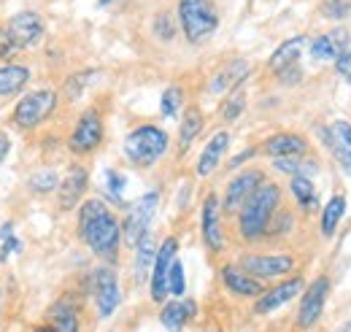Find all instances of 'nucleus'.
<instances>
[{
    "label": "nucleus",
    "mask_w": 351,
    "mask_h": 332,
    "mask_svg": "<svg viewBox=\"0 0 351 332\" xmlns=\"http://www.w3.org/2000/svg\"><path fill=\"white\" fill-rule=\"evenodd\" d=\"M238 265L260 281H273V278L292 276L298 268V259L292 254H243Z\"/></svg>",
    "instance_id": "1a4fd4ad"
},
{
    "label": "nucleus",
    "mask_w": 351,
    "mask_h": 332,
    "mask_svg": "<svg viewBox=\"0 0 351 332\" xmlns=\"http://www.w3.org/2000/svg\"><path fill=\"white\" fill-rule=\"evenodd\" d=\"M79 235L97 259L106 265L117 262L122 249V222L103 200L89 198L79 206Z\"/></svg>",
    "instance_id": "f257e3e1"
},
{
    "label": "nucleus",
    "mask_w": 351,
    "mask_h": 332,
    "mask_svg": "<svg viewBox=\"0 0 351 332\" xmlns=\"http://www.w3.org/2000/svg\"><path fill=\"white\" fill-rule=\"evenodd\" d=\"M30 68L27 65H16V62H5L0 65V97H11L16 92H22L30 82Z\"/></svg>",
    "instance_id": "cd10ccee"
},
{
    "label": "nucleus",
    "mask_w": 351,
    "mask_h": 332,
    "mask_svg": "<svg viewBox=\"0 0 351 332\" xmlns=\"http://www.w3.org/2000/svg\"><path fill=\"white\" fill-rule=\"evenodd\" d=\"M171 146V135L157 125H138L125 135L122 154L125 160L135 167H152L157 165Z\"/></svg>",
    "instance_id": "7ed1b4c3"
},
{
    "label": "nucleus",
    "mask_w": 351,
    "mask_h": 332,
    "mask_svg": "<svg viewBox=\"0 0 351 332\" xmlns=\"http://www.w3.org/2000/svg\"><path fill=\"white\" fill-rule=\"evenodd\" d=\"M319 14L324 19H346L351 14L349 0H322L319 3Z\"/></svg>",
    "instance_id": "e433bc0d"
},
{
    "label": "nucleus",
    "mask_w": 351,
    "mask_h": 332,
    "mask_svg": "<svg viewBox=\"0 0 351 332\" xmlns=\"http://www.w3.org/2000/svg\"><path fill=\"white\" fill-rule=\"evenodd\" d=\"M243 108H246V92H243V86H238L235 92H230V95L224 97L219 114L224 122H235V119L243 114Z\"/></svg>",
    "instance_id": "2f4dec72"
},
{
    "label": "nucleus",
    "mask_w": 351,
    "mask_h": 332,
    "mask_svg": "<svg viewBox=\"0 0 351 332\" xmlns=\"http://www.w3.org/2000/svg\"><path fill=\"white\" fill-rule=\"evenodd\" d=\"M335 332H351V319H346V322H343Z\"/></svg>",
    "instance_id": "c03bdc74"
},
{
    "label": "nucleus",
    "mask_w": 351,
    "mask_h": 332,
    "mask_svg": "<svg viewBox=\"0 0 351 332\" xmlns=\"http://www.w3.org/2000/svg\"><path fill=\"white\" fill-rule=\"evenodd\" d=\"M289 195L295 198L298 208L303 211H316L319 208V195H316V187L308 176H292L289 178Z\"/></svg>",
    "instance_id": "c756f323"
},
{
    "label": "nucleus",
    "mask_w": 351,
    "mask_h": 332,
    "mask_svg": "<svg viewBox=\"0 0 351 332\" xmlns=\"http://www.w3.org/2000/svg\"><path fill=\"white\" fill-rule=\"evenodd\" d=\"M154 33H157V38H162V41H173L176 38V25L173 19H171V14H157V19H154Z\"/></svg>",
    "instance_id": "58836bf2"
},
{
    "label": "nucleus",
    "mask_w": 351,
    "mask_h": 332,
    "mask_svg": "<svg viewBox=\"0 0 351 332\" xmlns=\"http://www.w3.org/2000/svg\"><path fill=\"white\" fill-rule=\"evenodd\" d=\"M322 143L330 149L332 160L343 173H351V122L349 119H335L327 127H319Z\"/></svg>",
    "instance_id": "dca6fc26"
},
{
    "label": "nucleus",
    "mask_w": 351,
    "mask_h": 332,
    "mask_svg": "<svg viewBox=\"0 0 351 332\" xmlns=\"http://www.w3.org/2000/svg\"><path fill=\"white\" fill-rule=\"evenodd\" d=\"M89 189V173L87 167L82 165H71L68 173L60 178V187H57V203L62 211H73L84 203V195Z\"/></svg>",
    "instance_id": "f3484780"
},
{
    "label": "nucleus",
    "mask_w": 351,
    "mask_h": 332,
    "mask_svg": "<svg viewBox=\"0 0 351 332\" xmlns=\"http://www.w3.org/2000/svg\"><path fill=\"white\" fill-rule=\"evenodd\" d=\"M14 54H19V51H16V46L11 43V38L5 36V27L0 25V60H5V62H8Z\"/></svg>",
    "instance_id": "79ce46f5"
},
{
    "label": "nucleus",
    "mask_w": 351,
    "mask_h": 332,
    "mask_svg": "<svg viewBox=\"0 0 351 332\" xmlns=\"http://www.w3.org/2000/svg\"><path fill=\"white\" fill-rule=\"evenodd\" d=\"M33 332H54V330H51L49 324H38V327H36V330H33Z\"/></svg>",
    "instance_id": "a18cd8bd"
},
{
    "label": "nucleus",
    "mask_w": 351,
    "mask_h": 332,
    "mask_svg": "<svg viewBox=\"0 0 351 332\" xmlns=\"http://www.w3.org/2000/svg\"><path fill=\"white\" fill-rule=\"evenodd\" d=\"M306 43H308V36L287 38V41L270 54V60H267V71H270L273 76H281V73H287L289 68H295V65L300 62V57H303Z\"/></svg>",
    "instance_id": "4be33fe9"
},
{
    "label": "nucleus",
    "mask_w": 351,
    "mask_h": 332,
    "mask_svg": "<svg viewBox=\"0 0 351 332\" xmlns=\"http://www.w3.org/2000/svg\"><path fill=\"white\" fill-rule=\"evenodd\" d=\"M27 187H30L36 195H49L51 189L60 187V176L46 167V170H38V173H33V176L27 178Z\"/></svg>",
    "instance_id": "473e14b6"
},
{
    "label": "nucleus",
    "mask_w": 351,
    "mask_h": 332,
    "mask_svg": "<svg viewBox=\"0 0 351 332\" xmlns=\"http://www.w3.org/2000/svg\"><path fill=\"white\" fill-rule=\"evenodd\" d=\"M349 3H351V0H349Z\"/></svg>",
    "instance_id": "de8ad7c7"
},
{
    "label": "nucleus",
    "mask_w": 351,
    "mask_h": 332,
    "mask_svg": "<svg viewBox=\"0 0 351 332\" xmlns=\"http://www.w3.org/2000/svg\"><path fill=\"white\" fill-rule=\"evenodd\" d=\"M273 167L276 170H281V173H287L289 178L292 176H313V173H319V163L313 160V157H287V160H273Z\"/></svg>",
    "instance_id": "7c9ffc66"
},
{
    "label": "nucleus",
    "mask_w": 351,
    "mask_h": 332,
    "mask_svg": "<svg viewBox=\"0 0 351 332\" xmlns=\"http://www.w3.org/2000/svg\"><path fill=\"white\" fill-rule=\"evenodd\" d=\"M303 289H306V278H303V276H289V278L278 281L276 287L265 289L263 294L254 300V313H257V316H267V313L284 308L287 303H292L298 294H303Z\"/></svg>",
    "instance_id": "2eb2a0df"
},
{
    "label": "nucleus",
    "mask_w": 351,
    "mask_h": 332,
    "mask_svg": "<svg viewBox=\"0 0 351 332\" xmlns=\"http://www.w3.org/2000/svg\"><path fill=\"white\" fill-rule=\"evenodd\" d=\"M106 178H108V189H111V195L117 198V203H119V206H125V203H122L125 176H122V173H117V170H106Z\"/></svg>",
    "instance_id": "ea45409f"
},
{
    "label": "nucleus",
    "mask_w": 351,
    "mask_h": 332,
    "mask_svg": "<svg viewBox=\"0 0 351 332\" xmlns=\"http://www.w3.org/2000/svg\"><path fill=\"white\" fill-rule=\"evenodd\" d=\"M219 278L221 284H224V289L230 292V294H235V297H243V300H257L265 292L263 281L254 278V276H249L238 262H227L221 268Z\"/></svg>",
    "instance_id": "6ab92c4d"
},
{
    "label": "nucleus",
    "mask_w": 351,
    "mask_h": 332,
    "mask_svg": "<svg viewBox=\"0 0 351 332\" xmlns=\"http://www.w3.org/2000/svg\"><path fill=\"white\" fill-rule=\"evenodd\" d=\"M5 36L11 38V43L16 46V51H25V49H33L36 43L44 38V19L36 14V11H19L14 14L5 25Z\"/></svg>",
    "instance_id": "ddd939ff"
},
{
    "label": "nucleus",
    "mask_w": 351,
    "mask_h": 332,
    "mask_svg": "<svg viewBox=\"0 0 351 332\" xmlns=\"http://www.w3.org/2000/svg\"><path fill=\"white\" fill-rule=\"evenodd\" d=\"M8 152H11V138L5 132H0V163L8 157Z\"/></svg>",
    "instance_id": "37998d69"
},
{
    "label": "nucleus",
    "mask_w": 351,
    "mask_h": 332,
    "mask_svg": "<svg viewBox=\"0 0 351 332\" xmlns=\"http://www.w3.org/2000/svg\"><path fill=\"white\" fill-rule=\"evenodd\" d=\"M278 208H281V187L276 181L265 178L263 184L257 187V192L238 211V233H241V238L249 241V244L265 238V233H267L273 216L278 213Z\"/></svg>",
    "instance_id": "f03ea898"
},
{
    "label": "nucleus",
    "mask_w": 351,
    "mask_h": 332,
    "mask_svg": "<svg viewBox=\"0 0 351 332\" xmlns=\"http://www.w3.org/2000/svg\"><path fill=\"white\" fill-rule=\"evenodd\" d=\"M200 235L211 254H221L227 249V238H224V227H221V200L214 192L206 195L203 208H200Z\"/></svg>",
    "instance_id": "4468645a"
},
{
    "label": "nucleus",
    "mask_w": 351,
    "mask_h": 332,
    "mask_svg": "<svg viewBox=\"0 0 351 332\" xmlns=\"http://www.w3.org/2000/svg\"><path fill=\"white\" fill-rule=\"evenodd\" d=\"M343 216H346V195H343V192H335V195L324 203L322 216H319V230H322V235H324V238H332V235L338 233Z\"/></svg>",
    "instance_id": "bb28decb"
},
{
    "label": "nucleus",
    "mask_w": 351,
    "mask_h": 332,
    "mask_svg": "<svg viewBox=\"0 0 351 332\" xmlns=\"http://www.w3.org/2000/svg\"><path fill=\"white\" fill-rule=\"evenodd\" d=\"M186 292V276H184V265L181 259L176 257L173 265H171V276H168V294H173L176 300H181Z\"/></svg>",
    "instance_id": "c9c22d12"
},
{
    "label": "nucleus",
    "mask_w": 351,
    "mask_h": 332,
    "mask_svg": "<svg viewBox=\"0 0 351 332\" xmlns=\"http://www.w3.org/2000/svg\"><path fill=\"white\" fill-rule=\"evenodd\" d=\"M178 27L189 43L208 41L219 27V11L214 0H178Z\"/></svg>",
    "instance_id": "20e7f679"
},
{
    "label": "nucleus",
    "mask_w": 351,
    "mask_h": 332,
    "mask_svg": "<svg viewBox=\"0 0 351 332\" xmlns=\"http://www.w3.org/2000/svg\"><path fill=\"white\" fill-rule=\"evenodd\" d=\"M154 257H157V246H154V235L146 233L138 244H135V262H132V276L135 284H146L154 268Z\"/></svg>",
    "instance_id": "a878e982"
},
{
    "label": "nucleus",
    "mask_w": 351,
    "mask_h": 332,
    "mask_svg": "<svg viewBox=\"0 0 351 332\" xmlns=\"http://www.w3.org/2000/svg\"><path fill=\"white\" fill-rule=\"evenodd\" d=\"M227 149H230V132H227V130L214 132L211 141H208V143L203 146V152H200V160H197V167H195L197 176H200V178H208V176L221 165Z\"/></svg>",
    "instance_id": "5701e85b"
},
{
    "label": "nucleus",
    "mask_w": 351,
    "mask_h": 332,
    "mask_svg": "<svg viewBox=\"0 0 351 332\" xmlns=\"http://www.w3.org/2000/svg\"><path fill=\"white\" fill-rule=\"evenodd\" d=\"M108 3H111V0H100V5H108Z\"/></svg>",
    "instance_id": "49530a36"
},
{
    "label": "nucleus",
    "mask_w": 351,
    "mask_h": 332,
    "mask_svg": "<svg viewBox=\"0 0 351 332\" xmlns=\"http://www.w3.org/2000/svg\"><path fill=\"white\" fill-rule=\"evenodd\" d=\"M335 73L351 86V49H346V51L335 60Z\"/></svg>",
    "instance_id": "a19ab883"
},
{
    "label": "nucleus",
    "mask_w": 351,
    "mask_h": 332,
    "mask_svg": "<svg viewBox=\"0 0 351 332\" xmlns=\"http://www.w3.org/2000/svg\"><path fill=\"white\" fill-rule=\"evenodd\" d=\"M95 73H97V71H79V73H73V76L65 82V86H62L65 97H68V100H76V97H82L84 86H87L92 79H95Z\"/></svg>",
    "instance_id": "f704fd0d"
},
{
    "label": "nucleus",
    "mask_w": 351,
    "mask_h": 332,
    "mask_svg": "<svg viewBox=\"0 0 351 332\" xmlns=\"http://www.w3.org/2000/svg\"><path fill=\"white\" fill-rule=\"evenodd\" d=\"M249 73H252V62L235 57V60H230L224 68H219V71L214 73V79H211V92L227 97L230 92H235L238 86H243V82L249 79Z\"/></svg>",
    "instance_id": "412c9836"
},
{
    "label": "nucleus",
    "mask_w": 351,
    "mask_h": 332,
    "mask_svg": "<svg viewBox=\"0 0 351 332\" xmlns=\"http://www.w3.org/2000/svg\"><path fill=\"white\" fill-rule=\"evenodd\" d=\"M60 103V92L57 89H33L27 95L19 97V103L14 106V125L19 130H36L44 122H49L57 111Z\"/></svg>",
    "instance_id": "39448f33"
},
{
    "label": "nucleus",
    "mask_w": 351,
    "mask_h": 332,
    "mask_svg": "<svg viewBox=\"0 0 351 332\" xmlns=\"http://www.w3.org/2000/svg\"><path fill=\"white\" fill-rule=\"evenodd\" d=\"M349 41H351L349 30L335 27V30H327V33L316 36L311 41V46H308V51H311V57L316 62H335L349 49Z\"/></svg>",
    "instance_id": "aec40b11"
},
{
    "label": "nucleus",
    "mask_w": 351,
    "mask_h": 332,
    "mask_svg": "<svg viewBox=\"0 0 351 332\" xmlns=\"http://www.w3.org/2000/svg\"><path fill=\"white\" fill-rule=\"evenodd\" d=\"M0 238H3V249H0V259L5 262L14 251H22V244L14 238V224L11 222H5L3 227H0Z\"/></svg>",
    "instance_id": "4c0bfd02"
},
{
    "label": "nucleus",
    "mask_w": 351,
    "mask_h": 332,
    "mask_svg": "<svg viewBox=\"0 0 351 332\" xmlns=\"http://www.w3.org/2000/svg\"><path fill=\"white\" fill-rule=\"evenodd\" d=\"M106 138V125H103V117L97 108H87L82 111V117L76 119V125L71 130V138H68V149L79 157H87L92 152L100 149Z\"/></svg>",
    "instance_id": "423d86ee"
},
{
    "label": "nucleus",
    "mask_w": 351,
    "mask_h": 332,
    "mask_svg": "<svg viewBox=\"0 0 351 332\" xmlns=\"http://www.w3.org/2000/svg\"><path fill=\"white\" fill-rule=\"evenodd\" d=\"M203 125H206L203 111H200L197 106H189V108L184 111V117H181V125H178V152H181V154H184V152L195 143V138L203 132Z\"/></svg>",
    "instance_id": "c85d7f7f"
},
{
    "label": "nucleus",
    "mask_w": 351,
    "mask_h": 332,
    "mask_svg": "<svg viewBox=\"0 0 351 332\" xmlns=\"http://www.w3.org/2000/svg\"><path fill=\"white\" fill-rule=\"evenodd\" d=\"M263 181H265V173L260 167H246L238 176H232L227 181V189H224V198H221V211L224 213H238L241 206L257 192V187Z\"/></svg>",
    "instance_id": "f8f14e48"
},
{
    "label": "nucleus",
    "mask_w": 351,
    "mask_h": 332,
    "mask_svg": "<svg viewBox=\"0 0 351 332\" xmlns=\"http://www.w3.org/2000/svg\"><path fill=\"white\" fill-rule=\"evenodd\" d=\"M197 313V303L195 300H168L162 303L160 311V324L168 332H181L186 322H192Z\"/></svg>",
    "instance_id": "b1692460"
},
{
    "label": "nucleus",
    "mask_w": 351,
    "mask_h": 332,
    "mask_svg": "<svg viewBox=\"0 0 351 332\" xmlns=\"http://www.w3.org/2000/svg\"><path fill=\"white\" fill-rule=\"evenodd\" d=\"M92 294L97 305L100 319H111L122 303V289H119V276L111 265H100L92 273Z\"/></svg>",
    "instance_id": "9d476101"
},
{
    "label": "nucleus",
    "mask_w": 351,
    "mask_h": 332,
    "mask_svg": "<svg viewBox=\"0 0 351 332\" xmlns=\"http://www.w3.org/2000/svg\"><path fill=\"white\" fill-rule=\"evenodd\" d=\"M330 276H316L311 284H306V289L300 294V305H298V330L308 332L311 327L319 324L322 313H324V305H327V297H330Z\"/></svg>",
    "instance_id": "0eeeda50"
},
{
    "label": "nucleus",
    "mask_w": 351,
    "mask_h": 332,
    "mask_svg": "<svg viewBox=\"0 0 351 332\" xmlns=\"http://www.w3.org/2000/svg\"><path fill=\"white\" fill-rule=\"evenodd\" d=\"M49 327L54 332H82L79 311L71 297H60L49 305Z\"/></svg>",
    "instance_id": "393cba45"
},
{
    "label": "nucleus",
    "mask_w": 351,
    "mask_h": 332,
    "mask_svg": "<svg viewBox=\"0 0 351 332\" xmlns=\"http://www.w3.org/2000/svg\"><path fill=\"white\" fill-rule=\"evenodd\" d=\"M311 143L306 135L300 132H273L270 138H265L260 152L270 160H287V157H306Z\"/></svg>",
    "instance_id": "a211bd4d"
},
{
    "label": "nucleus",
    "mask_w": 351,
    "mask_h": 332,
    "mask_svg": "<svg viewBox=\"0 0 351 332\" xmlns=\"http://www.w3.org/2000/svg\"><path fill=\"white\" fill-rule=\"evenodd\" d=\"M157 203H160V192H146L143 198H138L135 203L128 206V216L122 222V241L135 249V244L149 233L152 219L157 213Z\"/></svg>",
    "instance_id": "6e6552de"
},
{
    "label": "nucleus",
    "mask_w": 351,
    "mask_h": 332,
    "mask_svg": "<svg viewBox=\"0 0 351 332\" xmlns=\"http://www.w3.org/2000/svg\"><path fill=\"white\" fill-rule=\"evenodd\" d=\"M181 103H184V89L181 86H168L165 92H162V97H160V111H162V117H176L178 111H181Z\"/></svg>",
    "instance_id": "72a5a7b5"
},
{
    "label": "nucleus",
    "mask_w": 351,
    "mask_h": 332,
    "mask_svg": "<svg viewBox=\"0 0 351 332\" xmlns=\"http://www.w3.org/2000/svg\"><path fill=\"white\" fill-rule=\"evenodd\" d=\"M178 257V238L168 235L160 246H157V257H154V268L149 276V294L154 303H165L168 300V276H171V265Z\"/></svg>",
    "instance_id": "9b49d317"
}]
</instances>
